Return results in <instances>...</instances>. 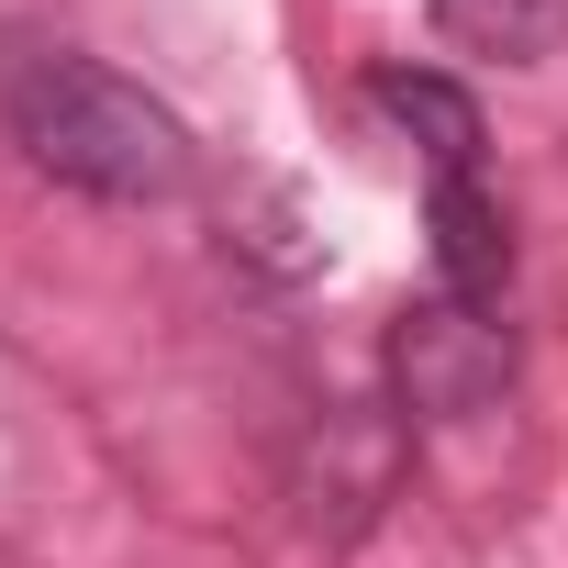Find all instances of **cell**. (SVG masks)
Returning <instances> with one entry per match:
<instances>
[{
    "mask_svg": "<svg viewBox=\"0 0 568 568\" xmlns=\"http://www.w3.org/2000/svg\"><path fill=\"white\" fill-rule=\"evenodd\" d=\"M12 134L57 190H90V201H179L201 168L190 123L101 57H34L12 79Z\"/></svg>",
    "mask_w": 568,
    "mask_h": 568,
    "instance_id": "6da1fadb",
    "label": "cell"
},
{
    "mask_svg": "<svg viewBox=\"0 0 568 568\" xmlns=\"http://www.w3.org/2000/svg\"><path fill=\"white\" fill-rule=\"evenodd\" d=\"M390 413L402 424H468L513 390V324H490L479 302H402L390 313Z\"/></svg>",
    "mask_w": 568,
    "mask_h": 568,
    "instance_id": "7a4b0ae2",
    "label": "cell"
},
{
    "mask_svg": "<svg viewBox=\"0 0 568 568\" xmlns=\"http://www.w3.org/2000/svg\"><path fill=\"white\" fill-rule=\"evenodd\" d=\"M390 479H402V413H368V402H346V413H324V435H313V524H324V501H335V535H357L379 501H390Z\"/></svg>",
    "mask_w": 568,
    "mask_h": 568,
    "instance_id": "3957f363",
    "label": "cell"
},
{
    "mask_svg": "<svg viewBox=\"0 0 568 568\" xmlns=\"http://www.w3.org/2000/svg\"><path fill=\"white\" fill-rule=\"evenodd\" d=\"M424 234H435V278H446V302H501V278H513V223L479 179H435L424 201Z\"/></svg>",
    "mask_w": 568,
    "mask_h": 568,
    "instance_id": "277c9868",
    "label": "cell"
},
{
    "mask_svg": "<svg viewBox=\"0 0 568 568\" xmlns=\"http://www.w3.org/2000/svg\"><path fill=\"white\" fill-rule=\"evenodd\" d=\"M413 145H424V168L435 179H468L479 168V101L457 90V79H435V68H379V90H368Z\"/></svg>",
    "mask_w": 568,
    "mask_h": 568,
    "instance_id": "5b68a950",
    "label": "cell"
},
{
    "mask_svg": "<svg viewBox=\"0 0 568 568\" xmlns=\"http://www.w3.org/2000/svg\"><path fill=\"white\" fill-rule=\"evenodd\" d=\"M435 45L490 57V68H535L568 45V0H435Z\"/></svg>",
    "mask_w": 568,
    "mask_h": 568,
    "instance_id": "8992f818",
    "label": "cell"
},
{
    "mask_svg": "<svg viewBox=\"0 0 568 568\" xmlns=\"http://www.w3.org/2000/svg\"><path fill=\"white\" fill-rule=\"evenodd\" d=\"M234 223V245L267 267V278H302V267H324V234H313V201L291 190V179H256L245 190V212H223Z\"/></svg>",
    "mask_w": 568,
    "mask_h": 568,
    "instance_id": "52a82bcc",
    "label": "cell"
},
{
    "mask_svg": "<svg viewBox=\"0 0 568 568\" xmlns=\"http://www.w3.org/2000/svg\"><path fill=\"white\" fill-rule=\"evenodd\" d=\"M45 12H57V0H0V34H34Z\"/></svg>",
    "mask_w": 568,
    "mask_h": 568,
    "instance_id": "ba28073f",
    "label": "cell"
}]
</instances>
